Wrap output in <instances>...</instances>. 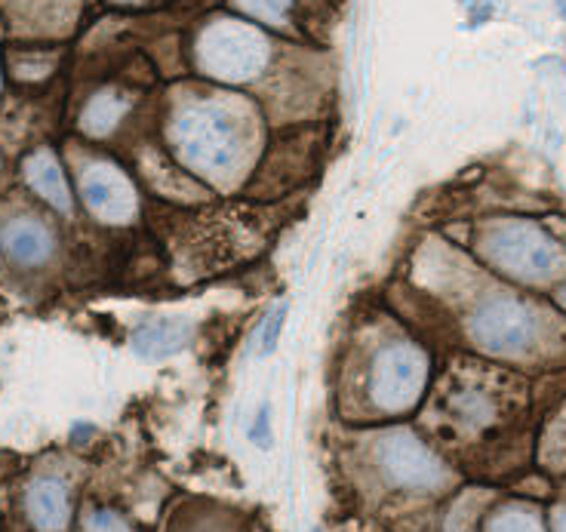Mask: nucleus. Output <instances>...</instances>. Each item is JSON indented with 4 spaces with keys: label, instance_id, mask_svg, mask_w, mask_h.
Instances as JSON below:
<instances>
[{
    "label": "nucleus",
    "instance_id": "obj_1",
    "mask_svg": "<svg viewBox=\"0 0 566 532\" xmlns=\"http://www.w3.org/2000/svg\"><path fill=\"white\" fill-rule=\"evenodd\" d=\"M172 145L179 160L191 173H198L203 182L226 188L241 176L243 139L234 121L219 108H185L172 124Z\"/></svg>",
    "mask_w": 566,
    "mask_h": 532
},
{
    "label": "nucleus",
    "instance_id": "obj_2",
    "mask_svg": "<svg viewBox=\"0 0 566 532\" xmlns=\"http://www.w3.org/2000/svg\"><path fill=\"white\" fill-rule=\"evenodd\" d=\"M478 250L493 271L521 283L552 278L560 262V250L552 234L530 219H499L483 225Z\"/></svg>",
    "mask_w": 566,
    "mask_h": 532
},
{
    "label": "nucleus",
    "instance_id": "obj_3",
    "mask_svg": "<svg viewBox=\"0 0 566 532\" xmlns=\"http://www.w3.org/2000/svg\"><path fill=\"white\" fill-rule=\"evenodd\" d=\"M431 361L416 342H385L367 373L369 404L382 416H407L422 404Z\"/></svg>",
    "mask_w": 566,
    "mask_h": 532
},
{
    "label": "nucleus",
    "instance_id": "obj_4",
    "mask_svg": "<svg viewBox=\"0 0 566 532\" xmlns=\"http://www.w3.org/2000/svg\"><path fill=\"white\" fill-rule=\"evenodd\" d=\"M468 338L493 357H521L538 336L536 311L517 295L493 293L481 299L465 321Z\"/></svg>",
    "mask_w": 566,
    "mask_h": 532
},
{
    "label": "nucleus",
    "instance_id": "obj_5",
    "mask_svg": "<svg viewBox=\"0 0 566 532\" xmlns=\"http://www.w3.org/2000/svg\"><path fill=\"white\" fill-rule=\"evenodd\" d=\"M376 462L385 480L407 492H438L450 483V468L410 428H395L376 444Z\"/></svg>",
    "mask_w": 566,
    "mask_h": 532
},
{
    "label": "nucleus",
    "instance_id": "obj_6",
    "mask_svg": "<svg viewBox=\"0 0 566 532\" xmlns=\"http://www.w3.org/2000/svg\"><path fill=\"white\" fill-rule=\"evenodd\" d=\"M198 59L200 69L212 77L247 81L262 71L269 53H265V41L253 29L226 19V22H212L210 29L200 34Z\"/></svg>",
    "mask_w": 566,
    "mask_h": 532
},
{
    "label": "nucleus",
    "instance_id": "obj_7",
    "mask_svg": "<svg viewBox=\"0 0 566 532\" xmlns=\"http://www.w3.org/2000/svg\"><path fill=\"white\" fill-rule=\"evenodd\" d=\"M81 197L102 225H129L139 216V195L124 169L93 164L81 173Z\"/></svg>",
    "mask_w": 566,
    "mask_h": 532
},
{
    "label": "nucleus",
    "instance_id": "obj_8",
    "mask_svg": "<svg viewBox=\"0 0 566 532\" xmlns=\"http://www.w3.org/2000/svg\"><path fill=\"white\" fill-rule=\"evenodd\" d=\"M0 250L15 265L38 268L46 265L53 259L56 238H53V231L41 219L19 216V219H10V222L0 228Z\"/></svg>",
    "mask_w": 566,
    "mask_h": 532
},
{
    "label": "nucleus",
    "instance_id": "obj_9",
    "mask_svg": "<svg viewBox=\"0 0 566 532\" xmlns=\"http://www.w3.org/2000/svg\"><path fill=\"white\" fill-rule=\"evenodd\" d=\"M25 514L38 532H62L71 520V499L56 477H38L25 492Z\"/></svg>",
    "mask_w": 566,
    "mask_h": 532
},
{
    "label": "nucleus",
    "instance_id": "obj_10",
    "mask_svg": "<svg viewBox=\"0 0 566 532\" xmlns=\"http://www.w3.org/2000/svg\"><path fill=\"white\" fill-rule=\"evenodd\" d=\"M22 173H25V182L38 197H43L53 210L71 212L74 210V197L69 191V182H65V173H62V164L56 160V155L50 148H38L25 157L22 164Z\"/></svg>",
    "mask_w": 566,
    "mask_h": 532
},
{
    "label": "nucleus",
    "instance_id": "obj_11",
    "mask_svg": "<svg viewBox=\"0 0 566 532\" xmlns=\"http://www.w3.org/2000/svg\"><path fill=\"white\" fill-rule=\"evenodd\" d=\"M191 342V326L185 321H151L142 323L133 333V351L145 361H164L179 354Z\"/></svg>",
    "mask_w": 566,
    "mask_h": 532
},
{
    "label": "nucleus",
    "instance_id": "obj_12",
    "mask_svg": "<svg viewBox=\"0 0 566 532\" xmlns=\"http://www.w3.org/2000/svg\"><path fill=\"white\" fill-rule=\"evenodd\" d=\"M483 532H545V518L538 504L505 502L486 514Z\"/></svg>",
    "mask_w": 566,
    "mask_h": 532
},
{
    "label": "nucleus",
    "instance_id": "obj_13",
    "mask_svg": "<svg viewBox=\"0 0 566 532\" xmlns=\"http://www.w3.org/2000/svg\"><path fill=\"white\" fill-rule=\"evenodd\" d=\"M447 409L459 425L465 428H486L495 419V404L490 400V394H483L481 388H462V392L450 394Z\"/></svg>",
    "mask_w": 566,
    "mask_h": 532
},
{
    "label": "nucleus",
    "instance_id": "obj_14",
    "mask_svg": "<svg viewBox=\"0 0 566 532\" xmlns=\"http://www.w3.org/2000/svg\"><path fill=\"white\" fill-rule=\"evenodd\" d=\"M127 112V102L120 93H112V90H105L99 96L90 98V105L84 108V117H81V126H84V133L90 136H108L117 121L124 117Z\"/></svg>",
    "mask_w": 566,
    "mask_h": 532
},
{
    "label": "nucleus",
    "instance_id": "obj_15",
    "mask_svg": "<svg viewBox=\"0 0 566 532\" xmlns=\"http://www.w3.org/2000/svg\"><path fill=\"white\" fill-rule=\"evenodd\" d=\"M81 532H136V526L112 508H93L81 520Z\"/></svg>",
    "mask_w": 566,
    "mask_h": 532
},
{
    "label": "nucleus",
    "instance_id": "obj_16",
    "mask_svg": "<svg viewBox=\"0 0 566 532\" xmlns=\"http://www.w3.org/2000/svg\"><path fill=\"white\" fill-rule=\"evenodd\" d=\"M238 3L262 22H281L286 15V7H290V0H238Z\"/></svg>",
    "mask_w": 566,
    "mask_h": 532
},
{
    "label": "nucleus",
    "instance_id": "obj_17",
    "mask_svg": "<svg viewBox=\"0 0 566 532\" xmlns=\"http://www.w3.org/2000/svg\"><path fill=\"white\" fill-rule=\"evenodd\" d=\"M283 317H286V309H283V305L269 314V321H265V326H262V345H259L262 354H271L274 345H277V336H281V330H283Z\"/></svg>",
    "mask_w": 566,
    "mask_h": 532
},
{
    "label": "nucleus",
    "instance_id": "obj_18",
    "mask_svg": "<svg viewBox=\"0 0 566 532\" xmlns=\"http://www.w3.org/2000/svg\"><path fill=\"white\" fill-rule=\"evenodd\" d=\"M250 437H253L255 444H265V437H269V413H265V409L255 416V425L250 428Z\"/></svg>",
    "mask_w": 566,
    "mask_h": 532
},
{
    "label": "nucleus",
    "instance_id": "obj_19",
    "mask_svg": "<svg viewBox=\"0 0 566 532\" xmlns=\"http://www.w3.org/2000/svg\"><path fill=\"white\" fill-rule=\"evenodd\" d=\"M552 530L554 532H566V508H557V511H554Z\"/></svg>",
    "mask_w": 566,
    "mask_h": 532
},
{
    "label": "nucleus",
    "instance_id": "obj_20",
    "mask_svg": "<svg viewBox=\"0 0 566 532\" xmlns=\"http://www.w3.org/2000/svg\"><path fill=\"white\" fill-rule=\"evenodd\" d=\"M554 302H557V309L566 311V281L554 290Z\"/></svg>",
    "mask_w": 566,
    "mask_h": 532
},
{
    "label": "nucleus",
    "instance_id": "obj_21",
    "mask_svg": "<svg viewBox=\"0 0 566 532\" xmlns=\"http://www.w3.org/2000/svg\"><path fill=\"white\" fill-rule=\"evenodd\" d=\"M114 3H127V7H139V3H148V0H114Z\"/></svg>",
    "mask_w": 566,
    "mask_h": 532
},
{
    "label": "nucleus",
    "instance_id": "obj_22",
    "mask_svg": "<svg viewBox=\"0 0 566 532\" xmlns=\"http://www.w3.org/2000/svg\"><path fill=\"white\" fill-rule=\"evenodd\" d=\"M557 7H560V13L566 15V0H557Z\"/></svg>",
    "mask_w": 566,
    "mask_h": 532
},
{
    "label": "nucleus",
    "instance_id": "obj_23",
    "mask_svg": "<svg viewBox=\"0 0 566 532\" xmlns=\"http://www.w3.org/2000/svg\"><path fill=\"white\" fill-rule=\"evenodd\" d=\"M314 532H321V530H314Z\"/></svg>",
    "mask_w": 566,
    "mask_h": 532
}]
</instances>
